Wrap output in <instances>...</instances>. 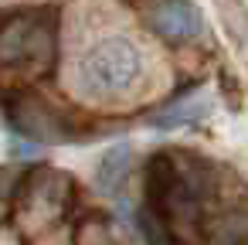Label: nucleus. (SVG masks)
<instances>
[{
  "instance_id": "obj_1",
  "label": "nucleus",
  "mask_w": 248,
  "mask_h": 245,
  "mask_svg": "<svg viewBox=\"0 0 248 245\" xmlns=\"http://www.w3.org/2000/svg\"><path fill=\"white\" fill-rule=\"evenodd\" d=\"M143 72V55L129 38H106L92 45L78 65V75L95 92H123Z\"/></svg>"
},
{
  "instance_id": "obj_2",
  "label": "nucleus",
  "mask_w": 248,
  "mask_h": 245,
  "mask_svg": "<svg viewBox=\"0 0 248 245\" xmlns=\"http://www.w3.org/2000/svg\"><path fill=\"white\" fill-rule=\"evenodd\" d=\"M150 28L170 45H190V41L201 38L204 21H201V11L190 0H153Z\"/></svg>"
},
{
  "instance_id": "obj_3",
  "label": "nucleus",
  "mask_w": 248,
  "mask_h": 245,
  "mask_svg": "<svg viewBox=\"0 0 248 245\" xmlns=\"http://www.w3.org/2000/svg\"><path fill=\"white\" fill-rule=\"evenodd\" d=\"M207 113H211V96L201 92V89H194V92H184L173 102H167L150 119V126L153 130H180V126H190V123L207 119Z\"/></svg>"
},
{
  "instance_id": "obj_4",
  "label": "nucleus",
  "mask_w": 248,
  "mask_h": 245,
  "mask_svg": "<svg viewBox=\"0 0 248 245\" xmlns=\"http://www.w3.org/2000/svg\"><path fill=\"white\" fill-rule=\"evenodd\" d=\"M129 143H116L106 150V157L99 160V170H95V187L106 194V197H123V187H126V177H129Z\"/></svg>"
},
{
  "instance_id": "obj_5",
  "label": "nucleus",
  "mask_w": 248,
  "mask_h": 245,
  "mask_svg": "<svg viewBox=\"0 0 248 245\" xmlns=\"http://www.w3.org/2000/svg\"><path fill=\"white\" fill-rule=\"evenodd\" d=\"M31 51H34V28L28 17H17L0 31V62H24Z\"/></svg>"
}]
</instances>
